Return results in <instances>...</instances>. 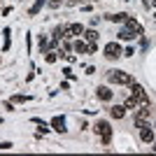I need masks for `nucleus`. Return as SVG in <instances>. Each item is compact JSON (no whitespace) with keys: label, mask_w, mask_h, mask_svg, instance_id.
<instances>
[{"label":"nucleus","mask_w":156,"mask_h":156,"mask_svg":"<svg viewBox=\"0 0 156 156\" xmlns=\"http://www.w3.org/2000/svg\"><path fill=\"white\" fill-rule=\"evenodd\" d=\"M61 2H63V0H49V5H51V7H61Z\"/></svg>","instance_id":"4be33fe9"},{"label":"nucleus","mask_w":156,"mask_h":156,"mask_svg":"<svg viewBox=\"0 0 156 156\" xmlns=\"http://www.w3.org/2000/svg\"><path fill=\"white\" fill-rule=\"evenodd\" d=\"M75 51H77V54H89V44L79 40V42H75Z\"/></svg>","instance_id":"4468645a"},{"label":"nucleus","mask_w":156,"mask_h":156,"mask_svg":"<svg viewBox=\"0 0 156 156\" xmlns=\"http://www.w3.org/2000/svg\"><path fill=\"white\" fill-rule=\"evenodd\" d=\"M154 151H156V142H154Z\"/></svg>","instance_id":"a878e982"},{"label":"nucleus","mask_w":156,"mask_h":156,"mask_svg":"<svg viewBox=\"0 0 156 156\" xmlns=\"http://www.w3.org/2000/svg\"><path fill=\"white\" fill-rule=\"evenodd\" d=\"M147 121H149V105H142V107L135 112V126H137V128H142V126H149Z\"/></svg>","instance_id":"7ed1b4c3"},{"label":"nucleus","mask_w":156,"mask_h":156,"mask_svg":"<svg viewBox=\"0 0 156 156\" xmlns=\"http://www.w3.org/2000/svg\"><path fill=\"white\" fill-rule=\"evenodd\" d=\"M130 91H133V96L140 100V107H142V105H149V98H147V93H144V89H142L140 84H135V82H133V84H130Z\"/></svg>","instance_id":"20e7f679"},{"label":"nucleus","mask_w":156,"mask_h":156,"mask_svg":"<svg viewBox=\"0 0 156 156\" xmlns=\"http://www.w3.org/2000/svg\"><path fill=\"white\" fill-rule=\"evenodd\" d=\"M56 54H58V51H54V49H51V51H47V56H44L47 63H54V61H56Z\"/></svg>","instance_id":"6ab92c4d"},{"label":"nucleus","mask_w":156,"mask_h":156,"mask_svg":"<svg viewBox=\"0 0 156 156\" xmlns=\"http://www.w3.org/2000/svg\"><path fill=\"white\" fill-rule=\"evenodd\" d=\"M110 114H112V119H121V117L126 114V110L121 107V105H114V107L110 110Z\"/></svg>","instance_id":"f8f14e48"},{"label":"nucleus","mask_w":156,"mask_h":156,"mask_svg":"<svg viewBox=\"0 0 156 156\" xmlns=\"http://www.w3.org/2000/svg\"><path fill=\"white\" fill-rule=\"evenodd\" d=\"M126 107H140V100H137L135 96H130L128 100H126Z\"/></svg>","instance_id":"f3484780"},{"label":"nucleus","mask_w":156,"mask_h":156,"mask_svg":"<svg viewBox=\"0 0 156 156\" xmlns=\"http://www.w3.org/2000/svg\"><path fill=\"white\" fill-rule=\"evenodd\" d=\"M98 98H100V100H110V98H112V91L107 89V86H100V89H98Z\"/></svg>","instance_id":"ddd939ff"},{"label":"nucleus","mask_w":156,"mask_h":156,"mask_svg":"<svg viewBox=\"0 0 156 156\" xmlns=\"http://www.w3.org/2000/svg\"><path fill=\"white\" fill-rule=\"evenodd\" d=\"M107 19H110V21H117V23H121V21L128 19V14H107Z\"/></svg>","instance_id":"2eb2a0df"},{"label":"nucleus","mask_w":156,"mask_h":156,"mask_svg":"<svg viewBox=\"0 0 156 156\" xmlns=\"http://www.w3.org/2000/svg\"><path fill=\"white\" fill-rule=\"evenodd\" d=\"M119 54H124V51H121V47H119V42L105 44V56H107V58H119Z\"/></svg>","instance_id":"423d86ee"},{"label":"nucleus","mask_w":156,"mask_h":156,"mask_svg":"<svg viewBox=\"0 0 156 156\" xmlns=\"http://www.w3.org/2000/svg\"><path fill=\"white\" fill-rule=\"evenodd\" d=\"M51 128L58 130V133H65V119L63 117H54L51 119Z\"/></svg>","instance_id":"1a4fd4ad"},{"label":"nucleus","mask_w":156,"mask_h":156,"mask_svg":"<svg viewBox=\"0 0 156 156\" xmlns=\"http://www.w3.org/2000/svg\"><path fill=\"white\" fill-rule=\"evenodd\" d=\"M140 137H142V142H151V140H154V128H151V126H142Z\"/></svg>","instance_id":"6e6552de"},{"label":"nucleus","mask_w":156,"mask_h":156,"mask_svg":"<svg viewBox=\"0 0 156 156\" xmlns=\"http://www.w3.org/2000/svg\"><path fill=\"white\" fill-rule=\"evenodd\" d=\"M93 128H96L98 135L103 137V142H105V144H110V140H112V128H110V124H107V121H98Z\"/></svg>","instance_id":"f03ea898"},{"label":"nucleus","mask_w":156,"mask_h":156,"mask_svg":"<svg viewBox=\"0 0 156 156\" xmlns=\"http://www.w3.org/2000/svg\"><path fill=\"white\" fill-rule=\"evenodd\" d=\"M107 77H110V82H114V84H124V86L133 84V77H130L128 72H121V70H110Z\"/></svg>","instance_id":"f257e3e1"},{"label":"nucleus","mask_w":156,"mask_h":156,"mask_svg":"<svg viewBox=\"0 0 156 156\" xmlns=\"http://www.w3.org/2000/svg\"><path fill=\"white\" fill-rule=\"evenodd\" d=\"M70 51V44L68 42H58V54H68Z\"/></svg>","instance_id":"a211bd4d"},{"label":"nucleus","mask_w":156,"mask_h":156,"mask_svg":"<svg viewBox=\"0 0 156 156\" xmlns=\"http://www.w3.org/2000/svg\"><path fill=\"white\" fill-rule=\"evenodd\" d=\"M96 2H98V0H96Z\"/></svg>","instance_id":"cd10ccee"},{"label":"nucleus","mask_w":156,"mask_h":156,"mask_svg":"<svg viewBox=\"0 0 156 156\" xmlns=\"http://www.w3.org/2000/svg\"><path fill=\"white\" fill-rule=\"evenodd\" d=\"M75 35H84V26H82V23L63 26V37H75Z\"/></svg>","instance_id":"39448f33"},{"label":"nucleus","mask_w":156,"mask_h":156,"mask_svg":"<svg viewBox=\"0 0 156 156\" xmlns=\"http://www.w3.org/2000/svg\"><path fill=\"white\" fill-rule=\"evenodd\" d=\"M12 147V142H0V149H9Z\"/></svg>","instance_id":"393cba45"},{"label":"nucleus","mask_w":156,"mask_h":156,"mask_svg":"<svg viewBox=\"0 0 156 156\" xmlns=\"http://www.w3.org/2000/svg\"><path fill=\"white\" fill-rule=\"evenodd\" d=\"M124 23H126V26H128V28H130V30H133V33H135L137 37H140V35H142V33H144V28L140 26V23H137L135 19H130V16H128V19L124 21Z\"/></svg>","instance_id":"0eeeda50"},{"label":"nucleus","mask_w":156,"mask_h":156,"mask_svg":"<svg viewBox=\"0 0 156 156\" xmlns=\"http://www.w3.org/2000/svg\"><path fill=\"white\" fill-rule=\"evenodd\" d=\"M154 7H156V0H154Z\"/></svg>","instance_id":"bb28decb"},{"label":"nucleus","mask_w":156,"mask_h":156,"mask_svg":"<svg viewBox=\"0 0 156 156\" xmlns=\"http://www.w3.org/2000/svg\"><path fill=\"white\" fill-rule=\"evenodd\" d=\"M84 37H86V40H89V42H91V44H93V42H96V40H98V33H96V30H93V28H91V30H86V33H84Z\"/></svg>","instance_id":"dca6fc26"},{"label":"nucleus","mask_w":156,"mask_h":156,"mask_svg":"<svg viewBox=\"0 0 156 156\" xmlns=\"http://www.w3.org/2000/svg\"><path fill=\"white\" fill-rule=\"evenodd\" d=\"M44 2H47V0H35V2H33V7L28 9V14H30V16H35V14H37L40 9L44 7Z\"/></svg>","instance_id":"9b49d317"},{"label":"nucleus","mask_w":156,"mask_h":156,"mask_svg":"<svg viewBox=\"0 0 156 156\" xmlns=\"http://www.w3.org/2000/svg\"><path fill=\"white\" fill-rule=\"evenodd\" d=\"M47 47H49V42H47V37H40V49H42V51H44Z\"/></svg>","instance_id":"412c9836"},{"label":"nucleus","mask_w":156,"mask_h":156,"mask_svg":"<svg viewBox=\"0 0 156 156\" xmlns=\"http://www.w3.org/2000/svg\"><path fill=\"white\" fill-rule=\"evenodd\" d=\"M133 54H135V49H133V47H128V49L124 51V56H133Z\"/></svg>","instance_id":"5701e85b"},{"label":"nucleus","mask_w":156,"mask_h":156,"mask_svg":"<svg viewBox=\"0 0 156 156\" xmlns=\"http://www.w3.org/2000/svg\"><path fill=\"white\" fill-rule=\"evenodd\" d=\"M28 100V96H14L12 98V103H26Z\"/></svg>","instance_id":"aec40b11"},{"label":"nucleus","mask_w":156,"mask_h":156,"mask_svg":"<svg viewBox=\"0 0 156 156\" xmlns=\"http://www.w3.org/2000/svg\"><path fill=\"white\" fill-rule=\"evenodd\" d=\"M68 5H84V0H68Z\"/></svg>","instance_id":"b1692460"},{"label":"nucleus","mask_w":156,"mask_h":156,"mask_svg":"<svg viewBox=\"0 0 156 156\" xmlns=\"http://www.w3.org/2000/svg\"><path fill=\"white\" fill-rule=\"evenodd\" d=\"M133 37H137V35H135V33H133V30H130L128 26L119 30V40H133Z\"/></svg>","instance_id":"9d476101"}]
</instances>
